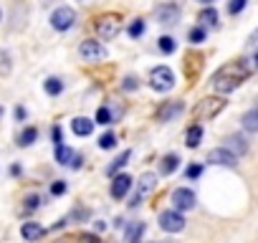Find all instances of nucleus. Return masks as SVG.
<instances>
[{"label": "nucleus", "mask_w": 258, "mask_h": 243, "mask_svg": "<svg viewBox=\"0 0 258 243\" xmlns=\"http://www.w3.org/2000/svg\"><path fill=\"white\" fill-rule=\"evenodd\" d=\"M248 76H250V66L243 64V61H233V64H228V66H223V69L215 71V76H213V89H215L218 94H230V91H235Z\"/></svg>", "instance_id": "obj_1"}, {"label": "nucleus", "mask_w": 258, "mask_h": 243, "mask_svg": "<svg viewBox=\"0 0 258 243\" xmlns=\"http://www.w3.org/2000/svg\"><path fill=\"white\" fill-rule=\"evenodd\" d=\"M150 81H152V89L155 91H170L175 86V74L167 66H157V69H152Z\"/></svg>", "instance_id": "obj_2"}, {"label": "nucleus", "mask_w": 258, "mask_h": 243, "mask_svg": "<svg viewBox=\"0 0 258 243\" xmlns=\"http://www.w3.org/2000/svg\"><path fill=\"white\" fill-rule=\"evenodd\" d=\"M119 28H121V26H119V16H104V18L96 21V36H99L101 41L116 38Z\"/></svg>", "instance_id": "obj_3"}, {"label": "nucleus", "mask_w": 258, "mask_h": 243, "mask_svg": "<svg viewBox=\"0 0 258 243\" xmlns=\"http://www.w3.org/2000/svg\"><path fill=\"white\" fill-rule=\"evenodd\" d=\"M225 106V101L218 96H210V99H203L198 106H195V119H210V116H215L220 109Z\"/></svg>", "instance_id": "obj_4"}, {"label": "nucleus", "mask_w": 258, "mask_h": 243, "mask_svg": "<svg viewBox=\"0 0 258 243\" xmlns=\"http://www.w3.org/2000/svg\"><path fill=\"white\" fill-rule=\"evenodd\" d=\"M160 228L167 230V233H180V230L185 228L182 213H177V210H165V213L160 215Z\"/></svg>", "instance_id": "obj_5"}, {"label": "nucleus", "mask_w": 258, "mask_h": 243, "mask_svg": "<svg viewBox=\"0 0 258 243\" xmlns=\"http://www.w3.org/2000/svg\"><path fill=\"white\" fill-rule=\"evenodd\" d=\"M74 21H76V13L71 11V8H56L53 11V16H51V26L56 28V31H69L71 26H74Z\"/></svg>", "instance_id": "obj_6"}, {"label": "nucleus", "mask_w": 258, "mask_h": 243, "mask_svg": "<svg viewBox=\"0 0 258 243\" xmlns=\"http://www.w3.org/2000/svg\"><path fill=\"white\" fill-rule=\"evenodd\" d=\"M172 203H175V210L177 213H187L195 208V193L187 190V188H177L172 193Z\"/></svg>", "instance_id": "obj_7"}, {"label": "nucleus", "mask_w": 258, "mask_h": 243, "mask_svg": "<svg viewBox=\"0 0 258 243\" xmlns=\"http://www.w3.org/2000/svg\"><path fill=\"white\" fill-rule=\"evenodd\" d=\"M79 53H81L84 61H101V58H106V48L99 41H84Z\"/></svg>", "instance_id": "obj_8"}, {"label": "nucleus", "mask_w": 258, "mask_h": 243, "mask_svg": "<svg viewBox=\"0 0 258 243\" xmlns=\"http://www.w3.org/2000/svg\"><path fill=\"white\" fill-rule=\"evenodd\" d=\"M155 16H157V23L172 26V23H177V18H180V8H177L175 3H162V6H157Z\"/></svg>", "instance_id": "obj_9"}, {"label": "nucleus", "mask_w": 258, "mask_h": 243, "mask_svg": "<svg viewBox=\"0 0 258 243\" xmlns=\"http://www.w3.org/2000/svg\"><path fill=\"white\" fill-rule=\"evenodd\" d=\"M208 162H213V165H223V167H233V165L238 162V157H235L233 152H228L225 147H215V150H210Z\"/></svg>", "instance_id": "obj_10"}, {"label": "nucleus", "mask_w": 258, "mask_h": 243, "mask_svg": "<svg viewBox=\"0 0 258 243\" xmlns=\"http://www.w3.org/2000/svg\"><path fill=\"white\" fill-rule=\"evenodd\" d=\"M71 130H74V135H79V137H89V135L94 132V122L86 119V116H76V119L71 122Z\"/></svg>", "instance_id": "obj_11"}, {"label": "nucleus", "mask_w": 258, "mask_h": 243, "mask_svg": "<svg viewBox=\"0 0 258 243\" xmlns=\"http://www.w3.org/2000/svg\"><path fill=\"white\" fill-rule=\"evenodd\" d=\"M129 185H132V177H129V175H116V180L111 183V198H116V200L124 198Z\"/></svg>", "instance_id": "obj_12"}, {"label": "nucleus", "mask_w": 258, "mask_h": 243, "mask_svg": "<svg viewBox=\"0 0 258 243\" xmlns=\"http://www.w3.org/2000/svg\"><path fill=\"white\" fill-rule=\"evenodd\" d=\"M225 142H228L225 150L233 152V155H235V152H238V155H245V152H248V140H245L243 135H230Z\"/></svg>", "instance_id": "obj_13"}, {"label": "nucleus", "mask_w": 258, "mask_h": 243, "mask_svg": "<svg viewBox=\"0 0 258 243\" xmlns=\"http://www.w3.org/2000/svg\"><path fill=\"white\" fill-rule=\"evenodd\" d=\"M21 233H23V238H26V240H38V238L43 235V228H41L38 223H23Z\"/></svg>", "instance_id": "obj_14"}, {"label": "nucleus", "mask_w": 258, "mask_h": 243, "mask_svg": "<svg viewBox=\"0 0 258 243\" xmlns=\"http://www.w3.org/2000/svg\"><path fill=\"white\" fill-rule=\"evenodd\" d=\"M243 130H245V132H258V109L245 111V116H243Z\"/></svg>", "instance_id": "obj_15"}, {"label": "nucleus", "mask_w": 258, "mask_h": 243, "mask_svg": "<svg viewBox=\"0 0 258 243\" xmlns=\"http://www.w3.org/2000/svg\"><path fill=\"white\" fill-rule=\"evenodd\" d=\"M200 140H203V127H200V125L190 127V130H187V135H185V145H187V147H198V145H200Z\"/></svg>", "instance_id": "obj_16"}, {"label": "nucleus", "mask_w": 258, "mask_h": 243, "mask_svg": "<svg viewBox=\"0 0 258 243\" xmlns=\"http://www.w3.org/2000/svg\"><path fill=\"white\" fill-rule=\"evenodd\" d=\"M155 183H157V175H155V172H145V175L140 177V188H137V195H142V193H150V190L155 188Z\"/></svg>", "instance_id": "obj_17"}, {"label": "nucleus", "mask_w": 258, "mask_h": 243, "mask_svg": "<svg viewBox=\"0 0 258 243\" xmlns=\"http://www.w3.org/2000/svg\"><path fill=\"white\" fill-rule=\"evenodd\" d=\"M198 21H200V23H203V28H205V26H218V21H220V18H218V11L205 8V11L200 13V18H198Z\"/></svg>", "instance_id": "obj_18"}, {"label": "nucleus", "mask_w": 258, "mask_h": 243, "mask_svg": "<svg viewBox=\"0 0 258 243\" xmlns=\"http://www.w3.org/2000/svg\"><path fill=\"white\" fill-rule=\"evenodd\" d=\"M182 111V101H172V104H167L162 111H160V119L162 122H167V119H172L175 114H180Z\"/></svg>", "instance_id": "obj_19"}, {"label": "nucleus", "mask_w": 258, "mask_h": 243, "mask_svg": "<svg viewBox=\"0 0 258 243\" xmlns=\"http://www.w3.org/2000/svg\"><path fill=\"white\" fill-rule=\"evenodd\" d=\"M177 162H180V160H177L175 155H167V157L162 160V165H160V172H162V175H170V172H175Z\"/></svg>", "instance_id": "obj_20"}, {"label": "nucleus", "mask_w": 258, "mask_h": 243, "mask_svg": "<svg viewBox=\"0 0 258 243\" xmlns=\"http://www.w3.org/2000/svg\"><path fill=\"white\" fill-rule=\"evenodd\" d=\"M142 233H145V223H135L132 228H129V233H126V243H137Z\"/></svg>", "instance_id": "obj_21"}, {"label": "nucleus", "mask_w": 258, "mask_h": 243, "mask_svg": "<svg viewBox=\"0 0 258 243\" xmlns=\"http://www.w3.org/2000/svg\"><path fill=\"white\" fill-rule=\"evenodd\" d=\"M36 137H38V130H36V127H28V130L21 135V140H18V142H21V147H28V145H33V142H36Z\"/></svg>", "instance_id": "obj_22"}, {"label": "nucleus", "mask_w": 258, "mask_h": 243, "mask_svg": "<svg viewBox=\"0 0 258 243\" xmlns=\"http://www.w3.org/2000/svg\"><path fill=\"white\" fill-rule=\"evenodd\" d=\"M61 91H63V84H61V79H46V94L56 96V94H61Z\"/></svg>", "instance_id": "obj_23"}, {"label": "nucleus", "mask_w": 258, "mask_h": 243, "mask_svg": "<svg viewBox=\"0 0 258 243\" xmlns=\"http://www.w3.org/2000/svg\"><path fill=\"white\" fill-rule=\"evenodd\" d=\"M71 157H74V152H71L69 147H63V145H56V160H58V162L69 165V162H71Z\"/></svg>", "instance_id": "obj_24"}, {"label": "nucleus", "mask_w": 258, "mask_h": 243, "mask_svg": "<svg viewBox=\"0 0 258 243\" xmlns=\"http://www.w3.org/2000/svg\"><path fill=\"white\" fill-rule=\"evenodd\" d=\"M129 157H132V152H129V150H126V152H121V155H119V160H114V165L109 167V175H114V172H116L119 167H124Z\"/></svg>", "instance_id": "obj_25"}, {"label": "nucleus", "mask_w": 258, "mask_h": 243, "mask_svg": "<svg viewBox=\"0 0 258 243\" xmlns=\"http://www.w3.org/2000/svg\"><path fill=\"white\" fill-rule=\"evenodd\" d=\"M114 145H116V137H114L111 132H106V135L99 137V147H101V150H111Z\"/></svg>", "instance_id": "obj_26"}, {"label": "nucleus", "mask_w": 258, "mask_h": 243, "mask_svg": "<svg viewBox=\"0 0 258 243\" xmlns=\"http://www.w3.org/2000/svg\"><path fill=\"white\" fill-rule=\"evenodd\" d=\"M145 33V21H132V26H129V36H132V38H140Z\"/></svg>", "instance_id": "obj_27"}, {"label": "nucleus", "mask_w": 258, "mask_h": 243, "mask_svg": "<svg viewBox=\"0 0 258 243\" xmlns=\"http://www.w3.org/2000/svg\"><path fill=\"white\" fill-rule=\"evenodd\" d=\"M160 51H162V53H172V51H175V38L162 36V38H160Z\"/></svg>", "instance_id": "obj_28"}, {"label": "nucleus", "mask_w": 258, "mask_h": 243, "mask_svg": "<svg viewBox=\"0 0 258 243\" xmlns=\"http://www.w3.org/2000/svg\"><path fill=\"white\" fill-rule=\"evenodd\" d=\"M203 41H205V28H203V26L192 28V31H190V43H203Z\"/></svg>", "instance_id": "obj_29"}, {"label": "nucleus", "mask_w": 258, "mask_h": 243, "mask_svg": "<svg viewBox=\"0 0 258 243\" xmlns=\"http://www.w3.org/2000/svg\"><path fill=\"white\" fill-rule=\"evenodd\" d=\"M109 122H111V114H109L106 106H101V109L96 111V125H109Z\"/></svg>", "instance_id": "obj_30"}, {"label": "nucleus", "mask_w": 258, "mask_h": 243, "mask_svg": "<svg viewBox=\"0 0 258 243\" xmlns=\"http://www.w3.org/2000/svg\"><path fill=\"white\" fill-rule=\"evenodd\" d=\"M245 3H248V0H230V3H228V13H240L243 8H245Z\"/></svg>", "instance_id": "obj_31"}, {"label": "nucleus", "mask_w": 258, "mask_h": 243, "mask_svg": "<svg viewBox=\"0 0 258 243\" xmlns=\"http://www.w3.org/2000/svg\"><path fill=\"white\" fill-rule=\"evenodd\" d=\"M51 193H53V195H63V193H66V185H63V180H56V183L51 185Z\"/></svg>", "instance_id": "obj_32"}, {"label": "nucleus", "mask_w": 258, "mask_h": 243, "mask_svg": "<svg viewBox=\"0 0 258 243\" xmlns=\"http://www.w3.org/2000/svg\"><path fill=\"white\" fill-rule=\"evenodd\" d=\"M38 205H41V198H38V195H28V198H26V208H28V210H33V208H38Z\"/></svg>", "instance_id": "obj_33"}, {"label": "nucleus", "mask_w": 258, "mask_h": 243, "mask_svg": "<svg viewBox=\"0 0 258 243\" xmlns=\"http://www.w3.org/2000/svg\"><path fill=\"white\" fill-rule=\"evenodd\" d=\"M137 86H140V81H137L135 76H126V79H124V89H126V91H132V89H137Z\"/></svg>", "instance_id": "obj_34"}, {"label": "nucleus", "mask_w": 258, "mask_h": 243, "mask_svg": "<svg viewBox=\"0 0 258 243\" xmlns=\"http://www.w3.org/2000/svg\"><path fill=\"white\" fill-rule=\"evenodd\" d=\"M203 175V165H190L187 167V177H200Z\"/></svg>", "instance_id": "obj_35"}, {"label": "nucleus", "mask_w": 258, "mask_h": 243, "mask_svg": "<svg viewBox=\"0 0 258 243\" xmlns=\"http://www.w3.org/2000/svg\"><path fill=\"white\" fill-rule=\"evenodd\" d=\"M53 142L61 145V130H58V127H53Z\"/></svg>", "instance_id": "obj_36"}, {"label": "nucleus", "mask_w": 258, "mask_h": 243, "mask_svg": "<svg viewBox=\"0 0 258 243\" xmlns=\"http://www.w3.org/2000/svg\"><path fill=\"white\" fill-rule=\"evenodd\" d=\"M198 3H203V6H210V3H213V0H198Z\"/></svg>", "instance_id": "obj_37"}, {"label": "nucleus", "mask_w": 258, "mask_h": 243, "mask_svg": "<svg viewBox=\"0 0 258 243\" xmlns=\"http://www.w3.org/2000/svg\"><path fill=\"white\" fill-rule=\"evenodd\" d=\"M79 3H89V0H79Z\"/></svg>", "instance_id": "obj_38"}, {"label": "nucleus", "mask_w": 258, "mask_h": 243, "mask_svg": "<svg viewBox=\"0 0 258 243\" xmlns=\"http://www.w3.org/2000/svg\"><path fill=\"white\" fill-rule=\"evenodd\" d=\"M0 116H3V106H0Z\"/></svg>", "instance_id": "obj_39"}]
</instances>
